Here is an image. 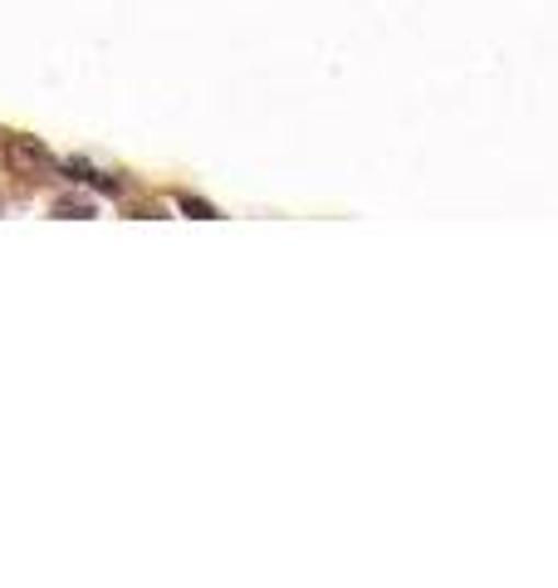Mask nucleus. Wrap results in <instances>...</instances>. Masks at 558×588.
Returning a JSON list of instances; mask_svg holds the SVG:
<instances>
[{
	"label": "nucleus",
	"instance_id": "1",
	"mask_svg": "<svg viewBox=\"0 0 558 588\" xmlns=\"http://www.w3.org/2000/svg\"><path fill=\"white\" fill-rule=\"evenodd\" d=\"M10 162L30 167V172H59V177H65V162H59L55 152H45V147H39V143H30V138L10 143Z\"/></svg>",
	"mask_w": 558,
	"mask_h": 588
},
{
	"label": "nucleus",
	"instance_id": "2",
	"mask_svg": "<svg viewBox=\"0 0 558 588\" xmlns=\"http://www.w3.org/2000/svg\"><path fill=\"white\" fill-rule=\"evenodd\" d=\"M59 212H65V216H89V206H83V202H59Z\"/></svg>",
	"mask_w": 558,
	"mask_h": 588
}]
</instances>
